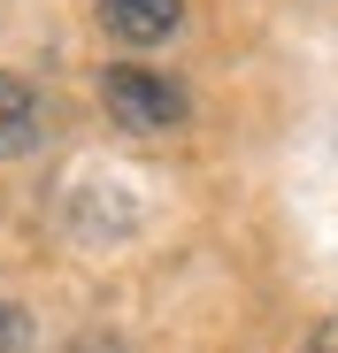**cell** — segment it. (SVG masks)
<instances>
[{"label":"cell","instance_id":"6da1fadb","mask_svg":"<svg viewBox=\"0 0 338 353\" xmlns=\"http://www.w3.org/2000/svg\"><path fill=\"white\" fill-rule=\"evenodd\" d=\"M100 100H108V115H116L123 131H177L185 123V85L161 77V70H131V62L108 70Z\"/></svg>","mask_w":338,"mask_h":353},{"label":"cell","instance_id":"277c9868","mask_svg":"<svg viewBox=\"0 0 338 353\" xmlns=\"http://www.w3.org/2000/svg\"><path fill=\"white\" fill-rule=\"evenodd\" d=\"M0 353H31V315L16 300H0Z\"/></svg>","mask_w":338,"mask_h":353},{"label":"cell","instance_id":"5b68a950","mask_svg":"<svg viewBox=\"0 0 338 353\" xmlns=\"http://www.w3.org/2000/svg\"><path fill=\"white\" fill-rule=\"evenodd\" d=\"M308 353H338V315H330V323H323V330L308 338Z\"/></svg>","mask_w":338,"mask_h":353},{"label":"cell","instance_id":"7a4b0ae2","mask_svg":"<svg viewBox=\"0 0 338 353\" xmlns=\"http://www.w3.org/2000/svg\"><path fill=\"white\" fill-rule=\"evenodd\" d=\"M100 23L116 31L123 46H161L169 31L185 23V0H100Z\"/></svg>","mask_w":338,"mask_h":353},{"label":"cell","instance_id":"3957f363","mask_svg":"<svg viewBox=\"0 0 338 353\" xmlns=\"http://www.w3.org/2000/svg\"><path fill=\"white\" fill-rule=\"evenodd\" d=\"M31 146H39V92L0 70V154H31Z\"/></svg>","mask_w":338,"mask_h":353},{"label":"cell","instance_id":"8992f818","mask_svg":"<svg viewBox=\"0 0 338 353\" xmlns=\"http://www.w3.org/2000/svg\"><path fill=\"white\" fill-rule=\"evenodd\" d=\"M70 353H123V345H116V338H77Z\"/></svg>","mask_w":338,"mask_h":353}]
</instances>
